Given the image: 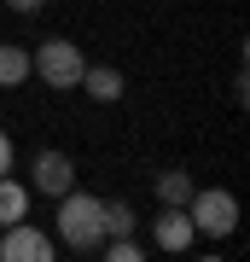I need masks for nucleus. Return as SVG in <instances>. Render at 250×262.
<instances>
[{
  "label": "nucleus",
  "instance_id": "nucleus-3",
  "mask_svg": "<svg viewBox=\"0 0 250 262\" xmlns=\"http://www.w3.org/2000/svg\"><path fill=\"white\" fill-rule=\"evenodd\" d=\"M186 215H192V227H198V233L227 239L233 227H239V198L221 192V187H192V198H186Z\"/></svg>",
  "mask_w": 250,
  "mask_h": 262
},
{
  "label": "nucleus",
  "instance_id": "nucleus-2",
  "mask_svg": "<svg viewBox=\"0 0 250 262\" xmlns=\"http://www.w3.org/2000/svg\"><path fill=\"white\" fill-rule=\"evenodd\" d=\"M29 70H35V76H41L47 88H58V94H64V88H76V82H82L87 58L76 53V41H64V35H53V41H41V47L29 53Z\"/></svg>",
  "mask_w": 250,
  "mask_h": 262
},
{
  "label": "nucleus",
  "instance_id": "nucleus-10",
  "mask_svg": "<svg viewBox=\"0 0 250 262\" xmlns=\"http://www.w3.org/2000/svg\"><path fill=\"white\" fill-rule=\"evenodd\" d=\"M186 198H192L186 169H163V175H157V204H186Z\"/></svg>",
  "mask_w": 250,
  "mask_h": 262
},
{
  "label": "nucleus",
  "instance_id": "nucleus-11",
  "mask_svg": "<svg viewBox=\"0 0 250 262\" xmlns=\"http://www.w3.org/2000/svg\"><path fill=\"white\" fill-rule=\"evenodd\" d=\"M99 222H105V239H122V233H134V210L122 204H99Z\"/></svg>",
  "mask_w": 250,
  "mask_h": 262
},
{
  "label": "nucleus",
  "instance_id": "nucleus-6",
  "mask_svg": "<svg viewBox=\"0 0 250 262\" xmlns=\"http://www.w3.org/2000/svg\"><path fill=\"white\" fill-rule=\"evenodd\" d=\"M151 239H157V251H186V245L198 239L192 215H186V204H163V215L151 222Z\"/></svg>",
  "mask_w": 250,
  "mask_h": 262
},
{
  "label": "nucleus",
  "instance_id": "nucleus-5",
  "mask_svg": "<svg viewBox=\"0 0 250 262\" xmlns=\"http://www.w3.org/2000/svg\"><path fill=\"white\" fill-rule=\"evenodd\" d=\"M29 175H35V192L58 198V192H70V187H76V158H70V151H41Z\"/></svg>",
  "mask_w": 250,
  "mask_h": 262
},
{
  "label": "nucleus",
  "instance_id": "nucleus-8",
  "mask_svg": "<svg viewBox=\"0 0 250 262\" xmlns=\"http://www.w3.org/2000/svg\"><path fill=\"white\" fill-rule=\"evenodd\" d=\"M24 210H29V192H24V187H18L12 175H0V227L24 222Z\"/></svg>",
  "mask_w": 250,
  "mask_h": 262
},
{
  "label": "nucleus",
  "instance_id": "nucleus-14",
  "mask_svg": "<svg viewBox=\"0 0 250 262\" xmlns=\"http://www.w3.org/2000/svg\"><path fill=\"white\" fill-rule=\"evenodd\" d=\"M6 6H12V12H41L47 0H6Z\"/></svg>",
  "mask_w": 250,
  "mask_h": 262
},
{
  "label": "nucleus",
  "instance_id": "nucleus-1",
  "mask_svg": "<svg viewBox=\"0 0 250 262\" xmlns=\"http://www.w3.org/2000/svg\"><path fill=\"white\" fill-rule=\"evenodd\" d=\"M99 204L105 198H93V192H58V239L70 245V251H99L105 245V222H99Z\"/></svg>",
  "mask_w": 250,
  "mask_h": 262
},
{
  "label": "nucleus",
  "instance_id": "nucleus-13",
  "mask_svg": "<svg viewBox=\"0 0 250 262\" xmlns=\"http://www.w3.org/2000/svg\"><path fill=\"white\" fill-rule=\"evenodd\" d=\"M0 175H12V134L0 128Z\"/></svg>",
  "mask_w": 250,
  "mask_h": 262
},
{
  "label": "nucleus",
  "instance_id": "nucleus-9",
  "mask_svg": "<svg viewBox=\"0 0 250 262\" xmlns=\"http://www.w3.org/2000/svg\"><path fill=\"white\" fill-rule=\"evenodd\" d=\"M18 82H29V53L0 41V88H18Z\"/></svg>",
  "mask_w": 250,
  "mask_h": 262
},
{
  "label": "nucleus",
  "instance_id": "nucleus-12",
  "mask_svg": "<svg viewBox=\"0 0 250 262\" xmlns=\"http://www.w3.org/2000/svg\"><path fill=\"white\" fill-rule=\"evenodd\" d=\"M105 256H111V262H140L146 251H140V245H134L128 233H122V239H111V245H105Z\"/></svg>",
  "mask_w": 250,
  "mask_h": 262
},
{
  "label": "nucleus",
  "instance_id": "nucleus-7",
  "mask_svg": "<svg viewBox=\"0 0 250 262\" xmlns=\"http://www.w3.org/2000/svg\"><path fill=\"white\" fill-rule=\"evenodd\" d=\"M76 88H87L99 105H111V99H122V88H128V82H122V70H111V64H87Z\"/></svg>",
  "mask_w": 250,
  "mask_h": 262
},
{
  "label": "nucleus",
  "instance_id": "nucleus-4",
  "mask_svg": "<svg viewBox=\"0 0 250 262\" xmlns=\"http://www.w3.org/2000/svg\"><path fill=\"white\" fill-rule=\"evenodd\" d=\"M58 245L41 233V227H29V222H12L6 227V239H0V256L6 262H53Z\"/></svg>",
  "mask_w": 250,
  "mask_h": 262
}]
</instances>
